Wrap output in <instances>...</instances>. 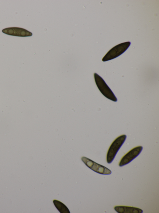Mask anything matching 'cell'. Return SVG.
I'll list each match as a JSON object with an SVG mask.
<instances>
[{
  "label": "cell",
  "mask_w": 159,
  "mask_h": 213,
  "mask_svg": "<svg viewBox=\"0 0 159 213\" xmlns=\"http://www.w3.org/2000/svg\"><path fill=\"white\" fill-rule=\"evenodd\" d=\"M126 137L125 135H121L116 138L111 143L107 154L106 160L108 163L110 164L112 162Z\"/></svg>",
  "instance_id": "obj_1"
},
{
  "label": "cell",
  "mask_w": 159,
  "mask_h": 213,
  "mask_svg": "<svg viewBox=\"0 0 159 213\" xmlns=\"http://www.w3.org/2000/svg\"><path fill=\"white\" fill-rule=\"evenodd\" d=\"M94 76L96 85L101 93L107 99L117 102V98L103 79L96 73L94 74Z\"/></svg>",
  "instance_id": "obj_2"
},
{
  "label": "cell",
  "mask_w": 159,
  "mask_h": 213,
  "mask_svg": "<svg viewBox=\"0 0 159 213\" xmlns=\"http://www.w3.org/2000/svg\"><path fill=\"white\" fill-rule=\"evenodd\" d=\"M130 44V42H127L115 46L106 54L102 58V61H107L119 57L127 49Z\"/></svg>",
  "instance_id": "obj_3"
},
{
  "label": "cell",
  "mask_w": 159,
  "mask_h": 213,
  "mask_svg": "<svg viewBox=\"0 0 159 213\" xmlns=\"http://www.w3.org/2000/svg\"><path fill=\"white\" fill-rule=\"evenodd\" d=\"M81 160L89 168L95 172L102 175H110L111 171L106 167L99 164L86 157L83 156Z\"/></svg>",
  "instance_id": "obj_4"
},
{
  "label": "cell",
  "mask_w": 159,
  "mask_h": 213,
  "mask_svg": "<svg viewBox=\"0 0 159 213\" xmlns=\"http://www.w3.org/2000/svg\"><path fill=\"white\" fill-rule=\"evenodd\" d=\"M143 149L142 146H138L130 150L121 158L119 166L121 167L129 164L139 155Z\"/></svg>",
  "instance_id": "obj_5"
},
{
  "label": "cell",
  "mask_w": 159,
  "mask_h": 213,
  "mask_svg": "<svg viewBox=\"0 0 159 213\" xmlns=\"http://www.w3.org/2000/svg\"><path fill=\"white\" fill-rule=\"evenodd\" d=\"M3 33L9 35L20 37L31 36L32 33L24 28L18 27L6 28L2 30Z\"/></svg>",
  "instance_id": "obj_6"
},
{
  "label": "cell",
  "mask_w": 159,
  "mask_h": 213,
  "mask_svg": "<svg viewBox=\"0 0 159 213\" xmlns=\"http://www.w3.org/2000/svg\"><path fill=\"white\" fill-rule=\"evenodd\" d=\"M116 211L119 213H141L143 211L141 209L132 206H116L114 207Z\"/></svg>",
  "instance_id": "obj_7"
},
{
  "label": "cell",
  "mask_w": 159,
  "mask_h": 213,
  "mask_svg": "<svg viewBox=\"0 0 159 213\" xmlns=\"http://www.w3.org/2000/svg\"><path fill=\"white\" fill-rule=\"evenodd\" d=\"M53 203L55 207L61 213H70L67 206L62 202L56 200H53Z\"/></svg>",
  "instance_id": "obj_8"
}]
</instances>
